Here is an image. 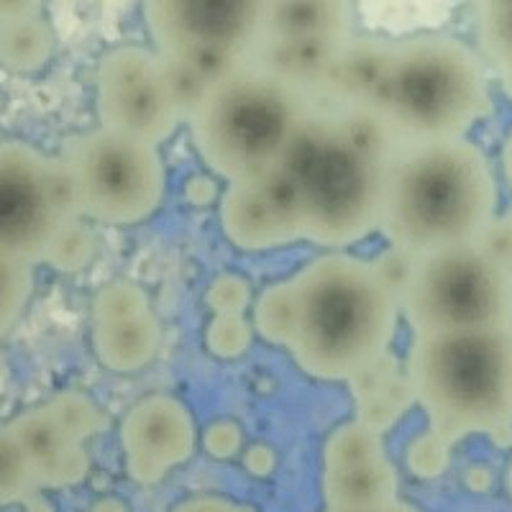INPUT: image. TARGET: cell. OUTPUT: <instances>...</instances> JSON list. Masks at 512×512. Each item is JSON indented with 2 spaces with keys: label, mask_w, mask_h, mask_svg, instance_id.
<instances>
[{
  "label": "cell",
  "mask_w": 512,
  "mask_h": 512,
  "mask_svg": "<svg viewBox=\"0 0 512 512\" xmlns=\"http://www.w3.org/2000/svg\"><path fill=\"white\" fill-rule=\"evenodd\" d=\"M295 320L287 341L297 367L310 377L356 379L387 356L400 303L372 262L326 254L290 280Z\"/></svg>",
  "instance_id": "cell-1"
},
{
  "label": "cell",
  "mask_w": 512,
  "mask_h": 512,
  "mask_svg": "<svg viewBox=\"0 0 512 512\" xmlns=\"http://www.w3.org/2000/svg\"><path fill=\"white\" fill-rule=\"evenodd\" d=\"M495 218V172L464 136L408 146L392 159L379 221L390 246L420 256L477 244Z\"/></svg>",
  "instance_id": "cell-2"
},
{
  "label": "cell",
  "mask_w": 512,
  "mask_h": 512,
  "mask_svg": "<svg viewBox=\"0 0 512 512\" xmlns=\"http://www.w3.org/2000/svg\"><path fill=\"white\" fill-rule=\"evenodd\" d=\"M400 149L461 139L492 111L487 62L448 34L392 41L377 105Z\"/></svg>",
  "instance_id": "cell-3"
},
{
  "label": "cell",
  "mask_w": 512,
  "mask_h": 512,
  "mask_svg": "<svg viewBox=\"0 0 512 512\" xmlns=\"http://www.w3.org/2000/svg\"><path fill=\"white\" fill-rule=\"evenodd\" d=\"M408 384L443 441L510 431L512 328L415 333Z\"/></svg>",
  "instance_id": "cell-4"
},
{
  "label": "cell",
  "mask_w": 512,
  "mask_h": 512,
  "mask_svg": "<svg viewBox=\"0 0 512 512\" xmlns=\"http://www.w3.org/2000/svg\"><path fill=\"white\" fill-rule=\"evenodd\" d=\"M310 111L308 95L246 59L210 85L187 123L210 172L236 182L277 167Z\"/></svg>",
  "instance_id": "cell-5"
},
{
  "label": "cell",
  "mask_w": 512,
  "mask_h": 512,
  "mask_svg": "<svg viewBox=\"0 0 512 512\" xmlns=\"http://www.w3.org/2000/svg\"><path fill=\"white\" fill-rule=\"evenodd\" d=\"M390 164L351 144L331 111L313 108L280 162L300 190L305 239L336 249L379 231Z\"/></svg>",
  "instance_id": "cell-6"
},
{
  "label": "cell",
  "mask_w": 512,
  "mask_h": 512,
  "mask_svg": "<svg viewBox=\"0 0 512 512\" xmlns=\"http://www.w3.org/2000/svg\"><path fill=\"white\" fill-rule=\"evenodd\" d=\"M400 310L415 333L512 328V272L477 244L420 254Z\"/></svg>",
  "instance_id": "cell-7"
},
{
  "label": "cell",
  "mask_w": 512,
  "mask_h": 512,
  "mask_svg": "<svg viewBox=\"0 0 512 512\" xmlns=\"http://www.w3.org/2000/svg\"><path fill=\"white\" fill-rule=\"evenodd\" d=\"M59 157L75 177L80 216L105 226H134L162 205L167 169L154 144L100 126L72 136Z\"/></svg>",
  "instance_id": "cell-8"
},
{
  "label": "cell",
  "mask_w": 512,
  "mask_h": 512,
  "mask_svg": "<svg viewBox=\"0 0 512 512\" xmlns=\"http://www.w3.org/2000/svg\"><path fill=\"white\" fill-rule=\"evenodd\" d=\"M100 126L159 146L182 123L157 49L123 44L103 54L95 75Z\"/></svg>",
  "instance_id": "cell-9"
},
{
  "label": "cell",
  "mask_w": 512,
  "mask_h": 512,
  "mask_svg": "<svg viewBox=\"0 0 512 512\" xmlns=\"http://www.w3.org/2000/svg\"><path fill=\"white\" fill-rule=\"evenodd\" d=\"M157 52H223L249 59L264 34L267 0H141Z\"/></svg>",
  "instance_id": "cell-10"
},
{
  "label": "cell",
  "mask_w": 512,
  "mask_h": 512,
  "mask_svg": "<svg viewBox=\"0 0 512 512\" xmlns=\"http://www.w3.org/2000/svg\"><path fill=\"white\" fill-rule=\"evenodd\" d=\"M59 221L47 154L24 141H0V251L41 262Z\"/></svg>",
  "instance_id": "cell-11"
},
{
  "label": "cell",
  "mask_w": 512,
  "mask_h": 512,
  "mask_svg": "<svg viewBox=\"0 0 512 512\" xmlns=\"http://www.w3.org/2000/svg\"><path fill=\"white\" fill-rule=\"evenodd\" d=\"M121 443L131 479L154 484L187 461L195 451V423L172 395H149L128 410L121 423Z\"/></svg>",
  "instance_id": "cell-12"
},
{
  "label": "cell",
  "mask_w": 512,
  "mask_h": 512,
  "mask_svg": "<svg viewBox=\"0 0 512 512\" xmlns=\"http://www.w3.org/2000/svg\"><path fill=\"white\" fill-rule=\"evenodd\" d=\"M392 41L379 36L354 34L341 44L326 80L310 98L313 108L344 111L356 105H377L387 67H390Z\"/></svg>",
  "instance_id": "cell-13"
},
{
  "label": "cell",
  "mask_w": 512,
  "mask_h": 512,
  "mask_svg": "<svg viewBox=\"0 0 512 512\" xmlns=\"http://www.w3.org/2000/svg\"><path fill=\"white\" fill-rule=\"evenodd\" d=\"M24 446L39 487H70L88 474V454L80 441L62 431L47 405L26 410L8 423Z\"/></svg>",
  "instance_id": "cell-14"
},
{
  "label": "cell",
  "mask_w": 512,
  "mask_h": 512,
  "mask_svg": "<svg viewBox=\"0 0 512 512\" xmlns=\"http://www.w3.org/2000/svg\"><path fill=\"white\" fill-rule=\"evenodd\" d=\"M221 226L226 239L246 251L277 249L303 239V231L274 208L256 177L228 182L221 195Z\"/></svg>",
  "instance_id": "cell-15"
},
{
  "label": "cell",
  "mask_w": 512,
  "mask_h": 512,
  "mask_svg": "<svg viewBox=\"0 0 512 512\" xmlns=\"http://www.w3.org/2000/svg\"><path fill=\"white\" fill-rule=\"evenodd\" d=\"M344 41L346 39H328V36L264 34L249 52V62L313 98L320 82L326 80Z\"/></svg>",
  "instance_id": "cell-16"
},
{
  "label": "cell",
  "mask_w": 512,
  "mask_h": 512,
  "mask_svg": "<svg viewBox=\"0 0 512 512\" xmlns=\"http://www.w3.org/2000/svg\"><path fill=\"white\" fill-rule=\"evenodd\" d=\"M93 346L103 367L111 372H139L159 354L162 326L152 308L93 318Z\"/></svg>",
  "instance_id": "cell-17"
},
{
  "label": "cell",
  "mask_w": 512,
  "mask_h": 512,
  "mask_svg": "<svg viewBox=\"0 0 512 512\" xmlns=\"http://www.w3.org/2000/svg\"><path fill=\"white\" fill-rule=\"evenodd\" d=\"M264 34L349 39L356 34V0H267Z\"/></svg>",
  "instance_id": "cell-18"
},
{
  "label": "cell",
  "mask_w": 512,
  "mask_h": 512,
  "mask_svg": "<svg viewBox=\"0 0 512 512\" xmlns=\"http://www.w3.org/2000/svg\"><path fill=\"white\" fill-rule=\"evenodd\" d=\"M328 510H361L397 500V472L387 456L361 464L323 469Z\"/></svg>",
  "instance_id": "cell-19"
},
{
  "label": "cell",
  "mask_w": 512,
  "mask_h": 512,
  "mask_svg": "<svg viewBox=\"0 0 512 512\" xmlns=\"http://www.w3.org/2000/svg\"><path fill=\"white\" fill-rule=\"evenodd\" d=\"M57 39L44 16L16 18L0 24V67L13 75H34L54 57Z\"/></svg>",
  "instance_id": "cell-20"
},
{
  "label": "cell",
  "mask_w": 512,
  "mask_h": 512,
  "mask_svg": "<svg viewBox=\"0 0 512 512\" xmlns=\"http://www.w3.org/2000/svg\"><path fill=\"white\" fill-rule=\"evenodd\" d=\"M98 254V239L85 216L62 218L54 228L41 262H47L57 272H80Z\"/></svg>",
  "instance_id": "cell-21"
},
{
  "label": "cell",
  "mask_w": 512,
  "mask_h": 512,
  "mask_svg": "<svg viewBox=\"0 0 512 512\" xmlns=\"http://www.w3.org/2000/svg\"><path fill=\"white\" fill-rule=\"evenodd\" d=\"M384 454L382 433L364 425L361 420L338 425L323 448V469H338V466L361 464V461L379 459Z\"/></svg>",
  "instance_id": "cell-22"
},
{
  "label": "cell",
  "mask_w": 512,
  "mask_h": 512,
  "mask_svg": "<svg viewBox=\"0 0 512 512\" xmlns=\"http://www.w3.org/2000/svg\"><path fill=\"white\" fill-rule=\"evenodd\" d=\"M36 487L39 482L24 446L18 443L8 425H0V505L26 502L36 495Z\"/></svg>",
  "instance_id": "cell-23"
},
{
  "label": "cell",
  "mask_w": 512,
  "mask_h": 512,
  "mask_svg": "<svg viewBox=\"0 0 512 512\" xmlns=\"http://www.w3.org/2000/svg\"><path fill=\"white\" fill-rule=\"evenodd\" d=\"M31 290H34L31 264L0 251V338H6L18 318L24 315Z\"/></svg>",
  "instance_id": "cell-24"
},
{
  "label": "cell",
  "mask_w": 512,
  "mask_h": 512,
  "mask_svg": "<svg viewBox=\"0 0 512 512\" xmlns=\"http://www.w3.org/2000/svg\"><path fill=\"white\" fill-rule=\"evenodd\" d=\"M292 320H295V300H292L290 280L267 287L254 308V326L259 336L269 344L287 346Z\"/></svg>",
  "instance_id": "cell-25"
},
{
  "label": "cell",
  "mask_w": 512,
  "mask_h": 512,
  "mask_svg": "<svg viewBox=\"0 0 512 512\" xmlns=\"http://www.w3.org/2000/svg\"><path fill=\"white\" fill-rule=\"evenodd\" d=\"M47 410L62 425V431L80 443L105 428V418L100 408L82 392H59L47 402Z\"/></svg>",
  "instance_id": "cell-26"
},
{
  "label": "cell",
  "mask_w": 512,
  "mask_h": 512,
  "mask_svg": "<svg viewBox=\"0 0 512 512\" xmlns=\"http://www.w3.org/2000/svg\"><path fill=\"white\" fill-rule=\"evenodd\" d=\"M162 54V67H164V77H167L169 93L175 98L177 111H180L182 121L192 116V111L198 108L200 100L208 95L210 85L213 82L208 77H203L198 72V67L192 62H187L185 57H177V54Z\"/></svg>",
  "instance_id": "cell-27"
},
{
  "label": "cell",
  "mask_w": 512,
  "mask_h": 512,
  "mask_svg": "<svg viewBox=\"0 0 512 512\" xmlns=\"http://www.w3.org/2000/svg\"><path fill=\"white\" fill-rule=\"evenodd\" d=\"M205 344H208L210 354L221 356V359H236L249 349L251 326L241 313L213 315L208 331H205Z\"/></svg>",
  "instance_id": "cell-28"
},
{
  "label": "cell",
  "mask_w": 512,
  "mask_h": 512,
  "mask_svg": "<svg viewBox=\"0 0 512 512\" xmlns=\"http://www.w3.org/2000/svg\"><path fill=\"white\" fill-rule=\"evenodd\" d=\"M408 469L420 479H436L448 469L451 461V443L443 441L436 431H425L415 436L408 446Z\"/></svg>",
  "instance_id": "cell-29"
},
{
  "label": "cell",
  "mask_w": 512,
  "mask_h": 512,
  "mask_svg": "<svg viewBox=\"0 0 512 512\" xmlns=\"http://www.w3.org/2000/svg\"><path fill=\"white\" fill-rule=\"evenodd\" d=\"M251 300V287L241 274H221L210 282L205 292V303L213 310V315H233L244 313Z\"/></svg>",
  "instance_id": "cell-30"
},
{
  "label": "cell",
  "mask_w": 512,
  "mask_h": 512,
  "mask_svg": "<svg viewBox=\"0 0 512 512\" xmlns=\"http://www.w3.org/2000/svg\"><path fill=\"white\" fill-rule=\"evenodd\" d=\"M413 264H415V254H410V251L405 249H397V246H390V249L384 251V254H379L372 262L377 277L382 280V285L397 297V303H400L402 290H405V285H408Z\"/></svg>",
  "instance_id": "cell-31"
},
{
  "label": "cell",
  "mask_w": 512,
  "mask_h": 512,
  "mask_svg": "<svg viewBox=\"0 0 512 512\" xmlns=\"http://www.w3.org/2000/svg\"><path fill=\"white\" fill-rule=\"evenodd\" d=\"M241 443H244V433L233 420H216L203 433V446L213 459H231L239 454Z\"/></svg>",
  "instance_id": "cell-32"
},
{
  "label": "cell",
  "mask_w": 512,
  "mask_h": 512,
  "mask_svg": "<svg viewBox=\"0 0 512 512\" xmlns=\"http://www.w3.org/2000/svg\"><path fill=\"white\" fill-rule=\"evenodd\" d=\"M185 198L190 200L192 205H210L218 200V185L213 177L195 175L185 185Z\"/></svg>",
  "instance_id": "cell-33"
},
{
  "label": "cell",
  "mask_w": 512,
  "mask_h": 512,
  "mask_svg": "<svg viewBox=\"0 0 512 512\" xmlns=\"http://www.w3.org/2000/svg\"><path fill=\"white\" fill-rule=\"evenodd\" d=\"M175 512H249L246 507L233 505V502L223 500V497H192L182 505L175 507Z\"/></svg>",
  "instance_id": "cell-34"
},
{
  "label": "cell",
  "mask_w": 512,
  "mask_h": 512,
  "mask_svg": "<svg viewBox=\"0 0 512 512\" xmlns=\"http://www.w3.org/2000/svg\"><path fill=\"white\" fill-rule=\"evenodd\" d=\"M44 0H0V24L16 21V18L39 16Z\"/></svg>",
  "instance_id": "cell-35"
},
{
  "label": "cell",
  "mask_w": 512,
  "mask_h": 512,
  "mask_svg": "<svg viewBox=\"0 0 512 512\" xmlns=\"http://www.w3.org/2000/svg\"><path fill=\"white\" fill-rule=\"evenodd\" d=\"M244 464L256 477H267V474H272L274 464H277V456H274V451L269 446H254L249 448Z\"/></svg>",
  "instance_id": "cell-36"
},
{
  "label": "cell",
  "mask_w": 512,
  "mask_h": 512,
  "mask_svg": "<svg viewBox=\"0 0 512 512\" xmlns=\"http://www.w3.org/2000/svg\"><path fill=\"white\" fill-rule=\"evenodd\" d=\"M492 479L495 477H492V472H489V466L484 464L469 466L464 474V484L472 489V492H487V489L492 487Z\"/></svg>",
  "instance_id": "cell-37"
},
{
  "label": "cell",
  "mask_w": 512,
  "mask_h": 512,
  "mask_svg": "<svg viewBox=\"0 0 512 512\" xmlns=\"http://www.w3.org/2000/svg\"><path fill=\"white\" fill-rule=\"evenodd\" d=\"M326 512H418L415 507L405 505L400 500L384 502V505H374V507H361V510H326Z\"/></svg>",
  "instance_id": "cell-38"
},
{
  "label": "cell",
  "mask_w": 512,
  "mask_h": 512,
  "mask_svg": "<svg viewBox=\"0 0 512 512\" xmlns=\"http://www.w3.org/2000/svg\"><path fill=\"white\" fill-rule=\"evenodd\" d=\"M502 172H505V180L512 190V128L507 131V139L502 144Z\"/></svg>",
  "instance_id": "cell-39"
},
{
  "label": "cell",
  "mask_w": 512,
  "mask_h": 512,
  "mask_svg": "<svg viewBox=\"0 0 512 512\" xmlns=\"http://www.w3.org/2000/svg\"><path fill=\"white\" fill-rule=\"evenodd\" d=\"M512 11V0H474V13Z\"/></svg>",
  "instance_id": "cell-40"
},
{
  "label": "cell",
  "mask_w": 512,
  "mask_h": 512,
  "mask_svg": "<svg viewBox=\"0 0 512 512\" xmlns=\"http://www.w3.org/2000/svg\"><path fill=\"white\" fill-rule=\"evenodd\" d=\"M93 512H128V510L118 497H103V500L95 502Z\"/></svg>",
  "instance_id": "cell-41"
},
{
  "label": "cell",
  "mask_w": 512,
  "mask_h": 512,
  "mask_svg": "<svg viewBox=\"0 0 512 512\" xmlns=\"http://www.w3.org/2000/svg\"><path fill=\"white\" fill-rule=\"evenodd\" d=\"M500 80H502V88H505V93H507V98L512 100V62H507V64H502L500 70Z\"/></svg>",
  "instance_id": "cell-42"
},
{
  "label": "cell",
  "mask_w": 512,
  "mask_h": 512,
  "mask_svg": "<svg viewBox=\"0 0 512 512\" xmlns=\"http://www.w3.org/2000/svg\"><path fill=\"white\" fill-rule=\"evenodd\" d=\"M502 223H505L507 233H510V246H512V208L507 210L505 216H502ZM510 272H512V256H510Z\"/></svg>",
  "instance_id": "cell-43"
},
{
  "label": "cell",
  "mask_w": 512,
  "mask_h": 512,
  "mask_svg": "<svg viewBox=\"0 0 512 512\" xmlns=\"http://www.w3.org/2000/svg\"><path fill=\"white\" fill-rule=\"evenodd\" d=\"M505 482H507V492H510V495H512V459H510V464H507V474H505Z\"/></svg>",
  "instance_id": "cell-44"
}]
</instances>
